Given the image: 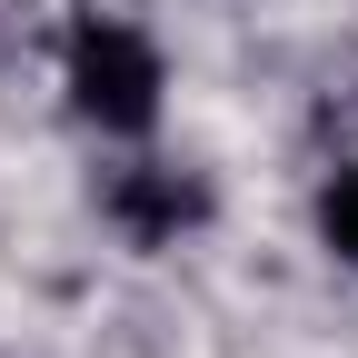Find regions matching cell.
Wrapping results in <instances>:
<instances>
[{
    "instance_id": "1",
    "label": "cell",
    "mask_w": 358,
    "mask_h": 358,
    "mask_svg": "<svg viewBox=\"0 0 358 358\" xmlns=\"http://www.w3.org/2000/svg\"><path fill=\"white\" fill-rule=\"evenodd\" d=\"M60 90H70V110L100 129V140H150L159 129V40L140 20H120V10H80L70 40H60Z\"/></svg>"
},
{
    "instance_id": "2",
    "label": "cell",
    "mask_w": 358,
    "mask_h": 358,
    "mask_svg": "<svg viewBox=\"0 0 358 358\" xmlns=\"http://www.w3.org/2000/svg\"><path fill=\"white\" fill-rule=\"evenodd\" d=\"M100 209L120 219V239H140V249H179V239L209 219V179H199V169H169V159H129V169H110Z\"/></svg>"
},
{
    "instance_id": "3",
    "label": "cell",
    "mask_w": 358,
    "mask_h": 358,
    "mask_svg": "<svg viewBox=\"0 0 358 358\" xmlns=\"http://www.w3.org/2000/svg\"><path fill=\"white\" fill-rule=\"evenodd\" d=\"M319 249H329L338 268H358V159H338V169L319 179Z\"/></svg>"
}]
</instances>
